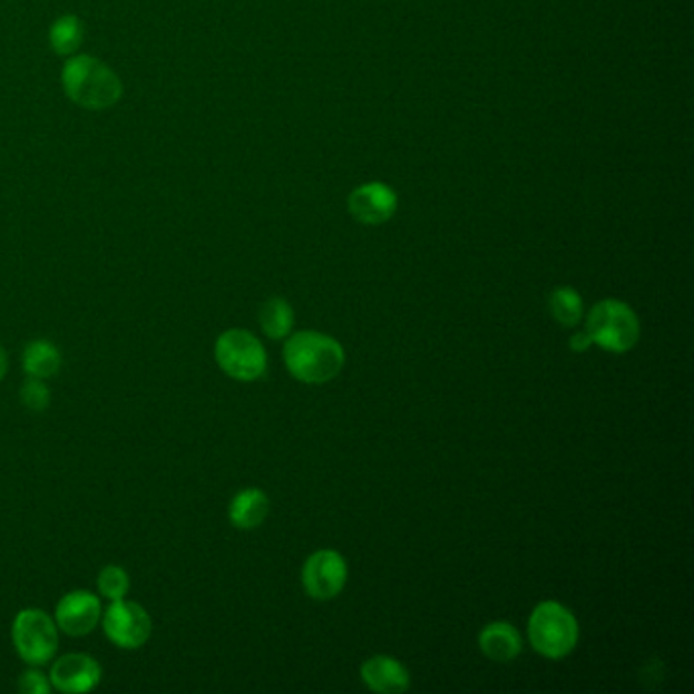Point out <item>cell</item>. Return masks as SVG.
<instances>
[{
	"mask_svg": "<svg viewBox=\"0 0 694 694\" xmlns=\"http://www.w3.org/2000/svg\"><path fill=\"white\" fill-rule=\"evenodd\" d=\"M287 371L310 385L326 383L341 373L344 351L341 344L320 332H297L283 346Z\"/></svg>",
	"mask_w": 694,
	"mask_h": 694,
	"instance_id": "obj_1",
	"label": "cell"
},
{
	"mask_svg": "<svg viewBox=\"0 0 694 694\" xmlns=\"http://www.w3.org/2000/svg\"><path fill=\"white\" fill-rule=\"evenodd\" d=\"M61 82L70 100L88 110L113 107L123 96V84L117 74L90 56L71 58L63 66Z\"/></svg>",
	"mask_w": 694,
	"mask_h": 694,
	"instance_id": "obj_2",
	"label": "cell"
},
{
	"mask_svg": "<svg viewBox=\"0 0 694 694\" xmlns=\"http://www.w3.org/2000/svg\"><path fill=\"white\" fill-rule=\"evenodd\" d=\"M534 649L546 658H565L578 642V624L575 615L560 603L544 600L534 613L528 624Z\"/></svg>",
	"mask_w": 694,
	"mask_h": 694,
	"instance_id": "obj_3",
	"label": "cell"
},
{
	"mask_svg": "<svg viewBox=\"0 0 694 694\" xmlns=\"http://www.w3.org/2000/svg\"><path fill=\"white\" fill-rule=\"evenodd\" d=\"M56 619L43 609L29 607L17 613L11 636L14 652L29 666H46L58 652L59 636Z\"/></svg>",
	"mask_w": 694,
	"mask_h": 694,
	"instance_id": "obj_4",
	"label": "cell"
},
{
	"mask_svg": "<svg viewBox=\"0 0 694 694\" xmlns=\"http://www.w3.org/2000/svg\"><path fill=\"white\" fill-rule=\"evenodd\" d=\"M587 334L605 351L625 353L639 341V320L624 302L603 300L588 312Z\"/></svg>",
	"mask_w": 694,
	"mask_h": 694,
	"instance_id": "obj_5",
	"label": "cell"
},
{
	"mask_svg": "<svg viewBox=\"0 0 694 694\" xmlns=\"http://www.w3.org/2000/svg\"><path fill=\"white\" fill-rule=\"evenodd\" d=\"M214 359L236 381H255L267 371V353L248 330H226L214 344Z\"/></svg>",
	"mask_w": 694,
	"mask_h": 694,
	"instance_id": "obj_6",
	"label": "cell"
},
{
	"mask_svg": "<svg viewBox=\"0 0 694 694\" xmlns=\"http://www.w3.org/2000/svg\"><path fill=\"white\" fill-rule=\"evenodd\" d=\"M100 622L105 636L120 649H139L154 632L151 615L135 600H110Z\"/></svg>",
	"mask_w": 694,
	"mask_h": 694,
	"instance_id": "obj_7",
	"label": "cell"
},
{
	"mask_svg": "<svg viewBox=\"0 0 694 694\" xmlns=\"http://www.w3.org/2000/svg\"><path fill=\"white\" fill-rule=\"evenodd\" d=\"M100 597L90 590H71L59 599L56 625L66 636L84 637L95 632L102 619Z\"/></svg>",
	"mask_w": 694,
	"mask_h": 694,
	"instance_id": "obj_8",
	"label": "cell"
},
{
	"mask_svg": "<svg viewBox=\"0 0 694 694\" xmlns=\"http://www.w3.org/2000/svg\"><path fill=\"white\" fill-rule=\"evenodd\" d=\"M346 563L334 550H320L312 554L304 565L302 583L307 595L316 600L334 599L346 583Z\"/></svg>",
	"mask_w": 694,
	"mask_h": 694,
	"instance_id": "obj_9",
	"label": "cell"
},
{
	"mask_svg": "<svg viewBox=\"0 0 694 694\" xmlns=\"http://www.w3.org/2000/svg\"><path fill=\"white\" fill-rule=\"evenodd\" d=\"M102 681V668L88 654H66L53 662L49 683L63 694H82L95 691Z\"/></svg>",
	"mask_w": 694,
	"mask_h": 694,
	"instance_id": "obj_10",
	"label": "cell"
},
{
	"mask_svg": "<svg viewBox=\"0 0 694 694\" xmlns=\"http://www.w3.org/2000/svg\"><path fill=\"white\" fill-rule=\"evenodd\" d=\"M398 208L395 194L383 184H365L354 189L349 198V211L359 223L377 224L388 223Z\"/></svg>",
	"mask_w": 694,
	"mask_h": 694,
	"instance_id": "obj_11",
	"label": "cell"
},
{
	"mask_svg": "<svg viewBox=\"0 0 694 694\" xmlns=\"http://www.w3.org/2000/svg\"><path fill=\"white\" fill-rule=\"evenodd\" d=\"M361 678L375 693L400 694L410 688V674L398 659L389 656L366 659L361 668Z\"/></svg>",
	"mask_w": 694,
	"mask_h": 694,
	"instance_id": "obj_12",
	"label": "cell"
},
{
	"mask_svg": "<svg viewBox=\"0 0 694 694\" xmlns=\"http://www.w3.org/2000/svg\"><path fill=\"white\" fill-rule=\"evenodd\" d=\"M270 499L261 489H243L228 506V519L238 530H255L267 519Z\"/></svg>",
	"mask_w": 694,
	"mask_h": 694,
	"instance_id": "obj_13",
	"label": "cell"
},
{
	"mask_svg": "<svg viewBox=\"0 0 694 694\" xmlns=\"http://www.w3.org/2000/svg\"><path fill=\"white\" fill-rule=\"evenodd\" d=\"M479 646L482 654L493 662H511L521 652V637L514 625L497 622L482 629Z\"/></svg>",
	"mask_w": 694,
	"mask_h": 694,
	"instance_id": "obj_14",
	"label": "cell"
},
{
	"mask_svg": "<svg viewBox=\"0 0 694 694\" xmlns=\"http://www.w3.org/2000/svg\"><path fill=\"white\" fill-rule=\"evenodd\" d=\"M23 369L27 377L49 379L61 369V353L53 342L31 341L23 351Z\"/></svg>",
	"mask_w": 694,
	"mask_h": 694,
	"instance_id": "obj_15",
	"label": "cell"
},
{
	"mask_svg": "<svg viewBox=\"0 0 694 694\" xmlns=\"http://www.w3.org/2000/svg\"><path fill=\"white\" fill-rule=\"evenodd\" d=\"M261 329L273 339L280 341L290 334L294 326V310L283 297H271L260 312Z\"/></svg>",
	"mask_w": 694,
	"mask_h": 694,
	"instance_id": "obj_16",
	"label": "cell"
},
{
	"mask_svg": "<svg viewBox=\"0 0 694 694\" xmlns=\"http://www.w3.org/2000/svg\"><path fill=\"white\" fill-rule=\"evenodd\" d=\"M49 41L59 56H71L74 51H78L84 41V27L80 19L74 14L59 17L58 21L51 25Z\"/></svg>",
	"mask_w": 694,
	"mask_h": 694,
	"instance_id": "obj_17",
	"label": "cell"
},
{
	"mask_svg": "<svg viewBox=\"0 0 694 694\" xmlns=\"http://www.w3.org/2000/svg\"><path fill=\"white\" fill-rule=\"evenodd\" d=\"M550 310L558 324L577 326L583 316V297L573 287H556L550 295Z\"/></svg>",
	"mask_w": 694,
	"mask_h": 694,
	"instance_id": "obj_18",
	"label": "cell"
},
{
	"mask_svg": "<svg viewBox=\"0 0 694 694\" xmlns=\"http://www.w3.org/2000/svg\"><path fill=\"white\" fill-rule=\"evenodd\" d=\"M98 593L108 600L125 599L129 595L130 578L125 568L117 565H108L98 575Z\"/></svg>",
	"mask_w": 694,
	"mask_h": 694,
	"instance_id": "obj_19",
	"label": "cell"
},
{
	"mask_svg": "<svg viewBox=\"0 0 694 694\" xmlns=\"http://www.w3.org/2000/svg\"><path fill=\"white\" fill-rule=\"evenodd\" d=\"M21 401H23L25 408H29L31 412H43L48 410L49 401H51V393L46 385L43 379H36V377H29L21 388Z\"/></svg>",
	"mask_w": 694,
	"mask_h": 694,
	"instance_id": "obj_20",
	"label": "cell"
},
{
	"mask_svg": "<svg viewBox=\"0 0 694 694\" xmlns=\"http://www.w3.org/2000/svg\"><path fill=\"white\" fill-rule=\"evenodd\" d=\"M19 688L25 694H48L51 688L48 676L41 671H37V666H31L29 671H25L19 678Z\"/></svg>",
	"mask_w": 694,
	"mask_h": 694,
	"instance_id": "obj_21",
	"label": "cell"
},
{
	"mask_svg": "<svg viewBox=\"0 0 694 694\" xmlns=\"http://www.w3.org/2000/svg\"><path fill=\"white\" fill-rule=\"evenodd\" d=\"M568 344H570V349H573L575 353H585L588 346L593 344V341H590V336H588L587 332H578L575 336H570V342H568Z\"/></svg>",
	"mask_w": 694,
	"mask_h": 694,
	"instance_id": "obj_22",
	"label": "cell"
},
{
	"mask_svg": "<svg viewBox=\"0 0 694 694\" xmlns=\"http://www.w3.org/2000/svg\"><path fill=\"white\" fill-rule=\"evenodd\" d=\"M7 371H9V356H7V351L0 346V381L7 377Z\"/></svg>",
	"mask_w": 694,
	"mask_h": 694,
	"instance_id": "obj_23",
	"label": "cell"
}]
</instances>
